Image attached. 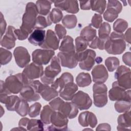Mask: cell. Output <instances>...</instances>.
<instances>
[{"instance_id": "4dcf8cb0", "label": "cell", "mask_w": 131, "mask_h": 131, "mask_svg": "<svg viewBox=\"0 0 131 131\" xmlns=\"http://www.w3.org/2000/svg\"><path fill=\"white\" fill-rule=\"evenodd\" d=\"M77 85L80 87H85L90 85L92 82L91 77L89 73H80L76 77Z\"/></svg>"}, {"instance_id": "f546056e", "label": "cell", "mask_w": 131, "mask_h": 131, "mask_svg": "<svg viewBox=\"0 0 131 131\" xmlns=\"http://www.w3.org/2000/svg\"><path fill=\"white\" fill-rule=\"evenodd\" d=\"M52 3V1H36V5L37 8L38 14L43 16L47 15L50 12Z\"/></svg>"}, {"instance_id": "d590c367", "label": "cell", "mask_w": 131, "mask_h": 131, "mask_svg": "<svg viewBox=\"0 0 131 131\" xmlns=\"http://www.w3.org/2000/svg\"><path fill=\"white\" fill-rule=\"evenodd\" d=\"M43 123L41 120L29 119L27 129L29 130H43Z\"/></svg>"}, {"instance_id": "484cf974", "label": "cell", "mask_w": 131, "mask_h": 131, "mask_svg": "<svg viewBox=\"0 0 131 131\" xmlns=\"http://www.w3.org/2000/svg\"><path fill=\"white\" fill-rule=\"evenodd\" d=\"M77 90V85L73 82H72L67 83L59 94L62 98L69 101L72 99L74 95Z\"/></svg>"}, {"instance_id": "8992f818", "label": "cell", "mask_w": 131, "mask_h": 131, "mask_svg": "<svg viewBox=\"0 0 131 131\" xmlns=\"http://www.w3.org/2000/svg\"><path fill=\"white\" fill-rule=\"evenodd\" d=\"M94 103L96 106L102 107L107 102V88L103 83H95L93 86Z\"/></svg>"}, {"instance_id": "d6a6232c", "label": "cell", "mask_w": 131, "mask_h": 131, "mask_svg": "<svg viewBox=\"0 0 131 131\" xmlns=\"http://www.w3.org/2000/svg\"><path fill=\"white\" fill-rule=\"evenodd\" d=\"M54 111V110L48 105L43 106L41 112L40 117L45 124H51V117Z\"/></svg>"}, {"instance_id": "60d3db41", "label": "cell", "mask_w": 131, "mask_h": 131, "mask_svg": "<svg viewBox=\"0 0 131 131\" xmlns=\"http://www.w3.org/2000/svg\"><path fill=\"white\" fill-rule=\"evenodd\" d=\"M119 59L116 57H109L105 60V64L110 72H113L116 70L119 66Z\"/></svg>"}, {"instance_id": "bcb514c9", "label": "cell", "mask_w": 131, "mask_h": 131, "mask_svg": "<svg viewBox=\"0 0 131 131\" xmlns=\"http://www.w3.org/2000/svg\"><path fill=\"white\" fill-rule=\"evenodd\" d=\"M107 39H102L99 37L96 36L89 43V45L91 48L97 49L100 50H103L104 49V45Z\"/></svg>"}, {"instance_id": "5b68a950", "label": "cell", "mask_w": 131, "mask_h": 131, "mask_svg": "<svg viewBox=\"0 0 131 131\" xmlns=\"http://www.w3.org/2000/svg\"><path fill=\"white\" fill-rule=\"evenodd\" d=\"M68 119L59 111H54L51 117V125L46 126L47 130H68Z\"/></svg>"}, {"instance_id": "52a82bcc", "label": "cell", "mask_w": 131, "mask_h": 131, "mask_svg": "<svg viewBox=\"0 0 131 131\" xmlns=\"http://www.w3.org/2000/svg\"><path fill=\"white\" fill-rule=\"evenodd\" d=\"M77 54L80 69L90 71L95 64L96 52L93 50L87 49Z\"/></svg>"}, {"instance_id": "f6af8a7d", "label": "cell", "mask_w": 131, "mask_h": 131, "mask_svg": "<svg viewBox=\"0 0 131 131\" xmlns=\"http://www.w3.org/2000/svg\"><path fill=\"white\" fill-rule=\"evenodd\" d=\"M12 53L9 51L1 48L0 49V59L1 64L5 65L9 63L12 58Z\"/></svg>"}, {"instance_id": "74e56055", "label": "cell", "mask_w": 131, "mask_h": 131, "mask_svg": "<svg viewBox=\"0 0 131 131\" xmlns=\"http://www.w3.org/2000/svg\"><path fill=\"white\" fill-rule=\"evenodd\" d=\"M77 17L74 15H66L62 19V23L63 26L68 29H73L77 24Z\"/></svg>"}, {"instance_id": "f907efd6", "label": "cell", "mask_w": 131, "mask_h": 131, "mask_svg": "<svg viewBox=\"0 0 131 131\" xmlns=\"http://www.w3.org/2000/svg\"><path fill=\"white\" fill-rule=\"evenodd\" d=\"M64 101L59 97H57L52 101L49 102V104L50 106L54 110V111H58L61 104Z\"/></svg>"}, {"instance_id": "f5cc1de1", "label": "cell", "mask_w": 131, "mask_h": 131, "mask_svg": "<svg viewBox=\"0 0 131 131\" xmlns=\"http://www.w3.org/2000/svg\"><path fill=\"white\" fill-rule=\"evenodd\" d=\"M1 39L2 38V36L3 34L4 33L5 30H6V23L5 21V20L3 17V14L2 12H1Z\"/></svg>"}, {"instance_id": "681fc988", "label": "cell", "mask_w": 131, "mask_h": 131, "mask_svg": "<svg viewBox=\"0 0 131 131\" xmlns=\"http://www.w3.org/2000/svg\"><path fill=\"white\" fill-rule=\"evenodd\" d=\"M102 18L101 15L95 13L93 16L91 20V25L95 28H99L101 25Z\"/></svg>"}, {"instance_id": "cb8c5ba5", "label": "cell", "mask_w": 131, "mask_h": 131, "mask_svg": "<svg viewBox=\"0 0 131 131\" xmlns=\"http://www.w3.org/2000/svg\"><path fill=\"white\" fill-rule=\"evenodd\" d=\"M20 98L27 101H35L40 99V96L30 85H25L20 92Z\"/></svg>"}, {"instance_id": "6f0895ef", "label": "cell", "mask_w": 131, "mask_h": 131, "mask_svg": "<svg viewBox=\"0 0 131 131\" xmlns=\"http://www.w3.org/2000/svg\"><path fill=\"white\" fill-rule=\"evenodd\" d=\"M102 129H104V130H110L111 129V126L107 123H102V124H99L97 128H96V130H102Z\"/></svg>"}, {"instance_id": "680465c9", "label": "cell", "mask_w": 131, "mask_h": 131, "mask_svg": "<svg viewBox=\"0 0 131 131\" xmlns=\"http://www.w3.org/2000/svg\"><path fill=\"white\" fill-rule=\"evenodd\" d=\"M124 37L125 40L129 43L130 42V28H128V29L126 31L125 35H124Z\"/></svg>"}, {"instance_id": "3957f363", "label": "cell", "mask_w": 131, "mask_h": 131, "mask_svg": "<svg viewBox=\"0 0 131 131\" xmlns=\"http://www.w3.org/2000/svg\"><path fill=\"white\" fill-rule=\"evenodd\" d=\"M30 81L28 80L22 73L10 75L7 77L4 85L9 94H18L25 85H28Z\"/></svg>"}, {"instance_id": "11a10c76", "label": "cell", "mask_w": 131, "mask_h": 131, "mask_svg": "<svg viewBox=\"0 0 131 131\" xmlns=\"http://www.w3.org/2000/svg\"><path fill=\"white\" fill-rule=\"evenodd\" d=\"M130 57H131V54L130 52H126L122 56V60L124 62V63L128 66L129 67H130Z\"/></svg>"}, {"instance_id": "f35d334b", "label": "cell", "mask_w": 131, "mask_h": 131, "mask_svg": "<svg viewBox=\"0 0 131 131\" xmlns=\"http://www.w3.org/2000/svg\"><path fill=\"white\" fill-rule=\"evenodd\" d=\"M106 1L104 0L91 1V9L99 13L102 14L105 9Z\"/></svg>"}, {"instance_id": "9c48e42d", "label": "cell", "mask_w": 131, "mask_h": 131, "mask_svg": "<svg viewBox=\"0 0 131 131\" xmlns=\"http://www.w3.org/2000/svg\"><path fill=\"white\" fill-rule=\"evenodd\" d=\"M122 87L120 86L117 81L113 82L112 88L108 92V96L112 101L127 100L131 101L130 90L129 89L126 91Z\"/></svg>"}, {"instance_id": "816d5d0a", "label": "cell", "mask_w": 131, "mask_h": 131, "mask_svg": "<svg viewBox=\"0 0 131 131\" xmlns=\"http://www.w3.org/2000/svg\"><path fill=\"white\" fill-rule=\"evenodd\" d=\"M14 34H15L16 38H17L18 39L20 40L26 39L28 37V35L29 34L28 33H27L26 32L21 30L20 29H15Z\"/></svg>"}, {"instance_id": "9f6ffc18", "label": "cell", "mask_w": 131, "mask_h": 131, "mask_svg": "<svg viewBox=\"0 0 131 131\" xmlns=\"http://www.w3.org/2000/svg\"><path fill=\"white\" fill-rule=\"evenodd\" d=\"M29 120V119L27 118H21L19 121V123H18L19 126L23 128L25 130H27V129L25 128V127H27V126Z\"/></svg>"}, {"instance_id": "836d02e7", "label": "cell", "mask_w": 131, "mask_h": 131, "mask_svg": "<svg viewBox=\"0 0 131 131\" xmlns=\"http://www.w3.org/2000/svg\"><path fill=\"white\" fill-rule=\"evenodd\" d=\"M29 108L27 101L20 98L16 106L15 111H16L20 116H25L28 114Z\"/></svg>"}, {"instance_id": "c3c4849f", "label": "cell", "mask_w": 131, "mask_h": 131, "mask_svg": "<svg viewBox=\"0 0 131 131\" xmlns=\"http://www.w3.org/2000/svg\"><path fill=\"white\" fill-rule=\"evenodd\" d=\"M55 32L59 39H61L66 37L67 30L61 24H57L55 27Z\"/></svg>"}, {"instance_id": "d4e9b609", "label": "cell", "mask_w": 131, "mask_h": 131, "mask_svg": "<svg viewBox=\"0 0 131 131\" xmlns=\"http://www.w3.org/2000/svg\"><path fill=\"white\" fill-rule=\"evenodd\" d=\"M46 37V31L40 29H35L30 34L28 41L34 46H40L44 42Z\"/></svg>"}, {"instance_id": "5bb4252c", "label": "cell", "mask_w": 131, "mask_h": 131, "mask_svg": "<svg viewBox=\"0 0 131 131\" xmlns=\"http://www.w3.org/2000/svg\"><path fill=\"white\" fill-rule=\"evenodd\" d=\"M61 66L73 69L75 68L78 63V57L76 52H60L57 54Z\"/></svg>"}, {"instance_id": "44dd1931", "label": "cell", "mask_w": 131, "mask_h": 131, "mask_svg": "<svg viewBox=\"0 0 131 131\" xmlns=\"http://www.w3.org/2000/svg\"><path fill=\"white\" fill-rule=\"evenodd\" d=\"M78 122L83 127H87L90 125L94 128L97 123L96 116L92 112L86 111L81 113L78 117Z\"/></svg>"}, {"instance_id": "2e32d148", "label": "cell", "mask_w": 131, "mask_h": 131, "mask_svg": "<svg viewBox=\"0 0 131 131\" xmlns=\"http://www.w3.org/2000/svg\"><path fill=\"white\" fill-rule=\"evenodd\" d=\"M54 6L60 10L65 11L68 13H76L79 11L78 2L77 1L65 0L52 1Z\"/></svg>"}, {"instance_id": "e575fe53", "label": "cell", "mask_w": 131, "mask_h": 131, "mask_svg": "<svg viewBox=\"0 0 131 131\" xmlns=\"http://www.w3.org/2000/svg\"><path fill=\"white\" fill-rule=\"evenodd\" d=\"M52 24V23L50 20L48 15L46 17L45 16L39 15L36 18L35 29H43L50 26Z\"/></svg>"}, {"instance_id": "6da1fadb", "label": "cell", "mask_w": 131, "mask_h": 131, "mask_svg": "<svg viewBox=\"0 0 131 131\" xmlns=\"http://www.w3.org/2000/svg\"><path fill=\"white\" fill-rule=\"evenodd\" d=\"M126 48V43L124 41L123 33L113 32L107 39L104 49L106 51L111 54L118 55L122 53Z\"/></svg>"}, {"instance_id": "7a4b0ae2", "label": "cell", "mask_w": 131, "mask_h": 131, "mask_svg": "<svg viewBox=\"0 0 131 131\" xmlns=\"http://www.w3.org/2000/svg\"><path fill=\"white\" fill-rule=\"evenodd\" d=\"M38 13L36 4L32 2L27 3L25 12L22 18V24L19 29L28 34L32 33L34 29H35Z\"/></svg>"}, {"instance_id": "ee69618b", "label": "cell", "mask_w": 131, "mask_h": 131, "mask_svg": "<svg viewBox=\"0 0 131 131\" xmlns=\"http://www.w3.org/2000/svg\"><path fill=\"white\" fill-rule=\"evenodd\" d=\"M48 15L51 21L54 24L59 22L63 17L61 10L58 8H53Z\"/></svg>"}, {"instance_id": "4fadbf2b", "label": "cell", "mask_w": 131, "mask_h": 131, "mask_svg": "<svg viewBox=\"0 0 131 131\" xmlns=\"http://www.w3.org/2000/svg\"><path fill=\"white\" fill-rule=\"evenodd\" d=\"M43 69L42 66L32 62L25 67L22 74L28 80L31 81L33 79L41 77L43 74Z\"/></svg>"}, {"instance_id": "db71d44e", "label": "cell", "mask_w": 131, "mask_h": 131, "mask_svg": "<svg viewBox=\"0 0 131 131\" xmlns=\"http://www.w3.org/2000/svg\"><path fill=\"white\" fill-rule=\"evenodd\" d=\"M79 3L82 10H90L91 9V1H80Z\"/></svg>"}, {"instance_id": "83f0119b", "label": "cell", "mask_w": 131, "mask_h": 131, "mask_svg": "<svg viewBox=\"0 0 131 131\" xmlns=\"http://www.w3.org/2000/svg\"><path fill=\"white\" fill-rule=\"evenodd\" d=\"M19 98L17 96L11 95L0 99L1 102L5 104L7 109L10 111H15L16 106L19 101Z\"/></svg>"}, {"instance_id": "9a60e30c", "label": "cell", "mask_w": 131, "mask_h": 131, "mask_svg": "<svg viewBox=\"0 0 131 131\" xmlns=\"http://www.w3.org/2000/svg\"><path fill=\"white\" fill-rule=\"evenodd\" d=\"M13 55L16 64L20 68L26 67L30 61V56L25 47H16L14 50Z\"/></svg>"}, {"instance_id": "d6986e66", "label": "cell", "mask_w": 131, "mask_h": 131, "mask_svg": "<svg viewBox=\"0 0 131 131\" xmlns=\"http://www.w3.org/2000/svg\"><path fill=\"white\" fill-rule=\"evenodd\" d=\"M15 28L13 26H8L6 34L1 39V46L8 49L13 48L15 45L16 37L14 34Z\"/></svg>"}, {"instance_id": "e0dca14e", "label": "cell", "mask_w": 131, "mask_h": 131, "mask_svg": "<svg viewBox=\"0 0 131 131\" xmlns=\"http://www.w3.org/2000/svg\"><path fill=\"white\" fill-rule=\"evenodd\" d=\"M36 92L40 94L43 99L46 101H50L57 97L59 93L55 89L48 84L41 83L39 82L37 85Z\"/></svg>"}, {"instance_id": "ab89813d", "label": "cell", "mask_w": 131, "mask_h": 131, "mask_svg": "<svg viewBox=\"0 0 131 131\" xmlns=\"http://www.w3.org/2000/svg\"><path fill=\"white\" fill-rule=\"evenodd\" d=\"M89 42L81 36H78L75 39V51L80 53L86 50L89 45Z\"/></svg>"}, {"instance_id": "603a6c76", "label": "cell", "mask_w": 131, "mask_h": 131, "mask_svg": "<svg viewBox=\"0 0 131 131\" xmlns=\"http://www.w3.org/2000/svg\"><path fill=\"white\" fill-rule=\"evenodd\" d=\"M58 111L69 119L75 118L78 113L77 107L72 102H63L60 106Z\"/></svg>"}, {"instance_id": "f1b7e54d", "label": "cell", "mask_w": 131, "mask_h": 131, "mask_svg": "<svg viewBox=\"0 0 131 131\" xmlns=\"http://www.w3.org/2000/svg\"><path fill=\"white\" fill-rule=\"evenodd\" d=\"M59 50L62 52H76L72 37L69 35L66 36L62 41Z\"/></svg>"}, {"instance_id": "7bdbcfd3", "label": "cell", "mask_w": 131, "mask_h": 131, "mask_svg": "<svg viewBox=\"0 0 131 131\" xmlns=\"http://www.w3.org/2000/svg\"><path fill=\"white\" fill-rule=\"evenodd\" d=\"M127 22L121 18L117 19L113 24V29L115 32L122 33L127 28Z\"/></svg>"}, {"instance_id": "7c38bea8", "label": "cell", "mask_w": 131, "mask_h": 131, "mask_svg": "<svg viewBox=\"0 0 131 131\" xmlns=\"http://www.w3.org/2000/svg\"><path fill=\"white\" fill-rule=\"evenodd\" d=\"M71 100L80 110H88L92 104V101L89 95L81 91L75 94Z\"/></svg>"}, {"instance_id": "ba28073f", "label": "cell", "mask_w": 131, "mask_h": 131, "mask_svg": "<svg viewBox=\"0 0 131 131\" xmlns=\"http://www.w3.org/2000/svg\"><path fill=\"white\" fill-rule=\"evenodd\" d=\"M115 78L117 80L118 84L125 90L130 89V70L129 68L121 66L117 69Z\"/></svg>"}, {"instance_id": "b9f144b4", "label": "cell", "mask_w": 131, "mask_h": 131, "mask_svg": "<svg viewBox=\"0 0 131 131\" xmlns=\"http://www.w3.org/2000/svg\"><path fill=\"white\" fill-rule=\"evenodd\" d=\"M111 32V26L110 24L106 22L101 24L98 30L99 37L102 39H107L109 37Z\"/></svg>"}, {"instance_id": "8d00e7d4", "label": "cell", "mask_w": 131, "mask_h": 131, "mask_svg": "<svg viewBox=\"0 0 131 131\" xmlns=\"http://www.w3.org/2000/svg\"><path fill=\"white\" fill-rule=\"evenodd\" d=\"M131 101L127 100L117 101L115 103V108L118 113H125L129 111L130 108Z\"/></svg>"}, {"instance_id": "1f68e13d", "label": "cell", "mask_w": 131, "mask_h": 131, "mask_svg": "<svg viewBox=\"0 0 131 131\" xmlns=\"http://www.w3.org/2000/svg\"><path fill=\"white\" fill-rule=\"evenodd\" d=\"M96 36V30L93 28L91 25L84 27L80 32V36L86 39L89 43Z\"/></svg>"}, {"instance_id": "277c9868", "label": "cell", "mask_w": 131, "mask_h": 131, "mask_svg": "<svg viewBox=\"0 0 131 131\" xmlns=\"http://www.w3.org/2000/svg\"><path fill=\"white\" fill-rule=\"evenodd\" d=\"M61 72L60 61L58 57L54 56L52 59L50 64L47 66L43 72V75L40 77L41 81L46 84H52L56 76Z\"/></svg>"}, {"instance_id": "ac0fdd59", "label": "cell", "mask_w": 131, "mask_h": 131, "mask_svg": "<svg viewBox=\"0 0 131 131\" xmlns=\"http://www.w3.org/2000/svg\"><path fill=\"white\" fill-rule=\"evenodd\" d=\"M59 39H58L52 30H48L43 43L40 46L41 48L47 50H56L58 48Z\"/></svg>"}, {"instance_id": "4316f807", "label": "cell", "mask_w": 131, "mask_h": 131, "mask_svg": "<svg viewBox=\"0 0 131 131\" xmlns=\"http://www.w3.org/2000/svg\"><path fill=\"white\" fill-rule=\"evenodd\" d=\"M117 130H130L131 117L130 112L128 111L124 114L120 115L118 118Z\"/></svg>"}, {"instance_id": "8fae6325", "label": "cell", "mask_w": 131, "mask_h": 131, "mask_svg": "<svg viewBox=\"0 0 131 131\" xmlns=\"http://www.w3.org/2000/svg\"><path fill=\"white\" fill-rule=\"evenodd\" d=\"M54 54L53 50L36 49L32 54V60L38 65H45L49 62Z\"/></svg>"}, {"instance_id": "ffe728a7", "label": "cell", "mask_w": 131, "mask_h": 131, "mask_svg": "<svg viewBox=\"0 0 131 131\" xmlns=\"http://www.w3.org/2000/svg\"><path fill=\"white\" fill-rule=\"evenodd\" d=\"M92 75L94 82L96 83H103L108 76V72L103 64L95 66L92 71Z\"/></svg>"}, {"instance_id": "7dc6e473", "label": "cell", "mask_w": 131, "mask_h": 131, "mask_svg": "<svg viewBox=\"0 0 131 131\" xmlns=\"http://www.w3.org/2000/svg\"><path fill=\"white\" fill-rule=\"evenodd\" d=\"M41 107V104L38 102H35L31 105L28 112L29 116L31 118H34L37 116L39 114Z\"/></svg>"}, {"instance_id": "30bf717a", "label": "cell", "mask_w": 131, "mask_h": 131, "mask_svg": "<svg viewBox=\"0 0 131 131\" xmlns=\"http://www.w3.org/2000/svg\"><path fill=\"white\" fill-rule=\"evenodd\" d=\"M122 8V5L118 1H108L107 9L103 13L104 19L109 22H113L117 18Z\"/></svg>"}, {"instance_id": "7402d4cb", "label": "cell", "mask_w": 131, "mask_h": 131, "mask_svg": "<svg viewBox=\"0 0 131 131\" xmlns=\"http://www.w3.org/2000/svg\"><path fill=\"white\" fill-rule=\"evenodd\" d=\"M72 82H73L72 75L70 73L65 72L54 81L51 84V86L57 91L59 93L67 83Z\"/></svg>"}]
</instances>
